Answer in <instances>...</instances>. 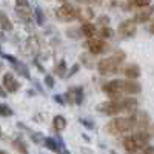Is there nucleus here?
I'll return each mask as SVG.
<instances>
[{
    "mask_svg": "<svg viewBox=\"0 0 154 154\" xmlns=\"http://www.w3.org/2000/svg\"><path fill=\"white\" fill-rule=\"evenodd\" d=\"M151 125L149 116L145 111H136L125 117H112L106 125L105 131L111 136H130L133 133L146 131V128Z\"/></svg>",
    "mask_w": 154,
    "mask_h": 154,
    "instance_id": "obj_1",
    "label": "nucleus"
},
{
    "mask_svg": "<svg viewBox=\"0 0 154 154\" xmlns=\"http://www.w3.org/2000/svg\"><path fill=\"white\" fill-rule=\"evenodd\" d=\"M139 109V100L136 97H122L117 100H106L96 106V111L102 116H114L119 114H133Z\"/></svg>",
    "mask_w": 154,
    "mask_h": 154,
    "instance_id": "obj_2",
    "label": "nucleus"
},
{
    "mask_svg": "<svg viewBox=\"0 0 154 154\" xmlns=\"http://www.w3.org/2000/svg\"><path fill=\"white\" fill-rule=\"evenodd\" d=\"M102 91L106 94L108 99L117 100V99H122L123 96L133 97L134 94H139L142 91V85L139 82L126 80V79H114L102 85Z\"/></svg>",
    "mask_w": 154,
    "mask_h": 154,
    "instance_id": "obj_3",
    "label": "nucleus"
},
{
    "mask_svg": "<svg viewBox=\"0 0 154 154\" xmlns=\"http://www.w3.org/2000/svg\"><path fill=\"white\" fill-rule=\"evenodd\" d=\"M126 59V53L122 49H116L114 53L105 59H100L97 63H96V68L99 71L100 75H112L116 74L120 66H122V63L125 62Z\"/></svg>",
    "mask_w": 154,
    "mask_h": 154,
    "instance_id": "obj_4",
    "label": "nucleus"
},
{
    "mask_svg": "<svg viewBox=\"0 0 154 154\" xmlns=\"http://www.w3.org/2000/svg\"><path fill=\"white\" fill-rule=\"evenodd\" d=\"M149 140H151V136L146 131H139V133H133L130 136H126L123 139L122 145L128 154H133V152H137L140 149H143L145 146H148Z\"/></svg>",
    "mask_w": 154,
    "mask_h": 154,
    "instance_id": "obj_5",
    "label": "nucleus"
},
{
    "mask_svg": "<svg viewBox=\"0 0 154 154\" xmlns=\"http://www.w3.org/2000/svg\"><path fill=\"white\" fill-rule=\"evenodd\" d=\"M56 17L60 22H74L79 19V6H75L72 3H62L56 9Z\"/></svg>",
    "mask_w": 154,
    "mask_h": 154,
    "instance_id": "obj_6",
    "label": "nucleus"
},
{
    "mask_svg": "<svg viewBox=\"0 0 154 154\" xmlns=\"http://www.w3.org/2000/svg\"><path fill=\"white\" fill-rule=\"evenodd\" d=\"M83 46L88 49V53L91 56H99V54H103L106 53V51H109V43L108 42H103L100 40V38L94 37V38H86Z\"/></svg>",
    "mask_w": 154,
    "mask_h": 154,
    "instance_id": "obj_7",
    "label": "nucleus"
},
{
    "mask_svg": "<svg viewBox=\"0 0 154 154\" xmlns=\"http://www.w3.org/2000/svg\"><path fill=\"white\" fill-rule=\"evenodd\" d=\"M65 103H71V105H82L83 99H85V93H83V86H72L68 91L63 94Z\"/></svg>",
    "mask_w": 154,
    "mask_h": 154,
    "instance_id": "obj_8",
    "label": "nucleus"
},
{
    "mask_svg": "<svg viewBox=\"0 0 154 154\" xmlns=\"http://www.w3.org/2000/svg\"><path fill=\"white\" fill-rule=\"evenodd\" d=\"M136 32H137V25L134 23L133 19L123 20L117 28V34L120 38H133L136 35Z\"/></svg>",
    "mask_w": 154,
    "mask_h": 154,
    "instance_id": "obj_9",
    "label": "nucleus"
},
{
    "mask_svg": "<svg viewBox=\"0 0 154 154\" xmlns=\"http://www.w3.org/2000/svg\"><path fill=\"white\" fill-rule=\"evenodd\" d=\"M5 60H8L9 62V65L14 68V71H16V74H19V75H22V77H25V79H29V69H28V66L25 65L23 62H20L19 59H16L14 56H11V54H0Z\"/></svg>",
    "mask_w": 154,
    "mask_h": 154,
    "instance_id": "obj_10",
    "label": "nucleus"
},
{
    "mask_svg": "<svg viewBox=\"0 0 154 154\" xmlns=\"http://www.w3.org/2000/svg\"><path fill=\"white\" fill-rule=\"evenodd\" d=\"M2 86H3V89L6 93H17L19 89H20V82L16 79V75L12 74V72H6V74H3V77H2Z\"/></svg>",
    "mask_w": 154,
    "mask_h": 154,
    "instance_id": "obj_11",
    "label": "nucleus"
},
{
    "mask_svg": "<svg viewBox=\"0 0 154 154\" xmlns=\"http://www.w3.org/2000/svg\"><path fill=\"white\" fill-rule=\"evenodd\" d=\"M152 16H154V5H149L148 8H143V9L136 11L133 20H134L136 25H139V23H146L148 20H151Z\"/></svg>",
    "mask_w": 154,
    "mask_h": 154,
    "instance_id": "obj_12",
    "label": "nucleus"
},
{
    "mask_svg": "<svg viewBox=\"0 0 154 154\" xmlns=\"http://www.w3.org/2000/svg\"><path fill=\"white\" fill-rule=\"evenodd\" d=\"M16 12H17L19 19H22L25 23L31 22V12H29V3L28 2H23V0L16 2Z\"/></svg>",
    "mask_w": 154,
    "mask_h": 154,
    "instance_id": "obj_13",
    "label": "nucleus"
},
{
    "mask_svg": "<svg viewBox=\"0 0 154 154\" xmlns=\"http://www.w3.org/2000/svg\"><path fill=\"white\" fill-rule=\"evenodd\" d=\"M123 74L126 77V80L136 82V79H139L140 74H142V69H140V66L137 65V63H130V65H126L123 68Z\"/></svg>",
    "mask_w": 154,
    "mask_h": 154,
    "instance_id": "obj_14",
    "label": "nucleus"
},
{
    "mask_svg": "<svg viewBox=\"0 0 154 154\" xmlns=\"http://www.w3.org/2000/svg\"><path fill=\"white\" fill-rule=\"evenodd\" d=\"M80 32L83 37L86 38H94L97 35V26L93 23V22H86V23H82L80 26Z\"/></svg>",
    "mask_w": 154,
    "mask_h": 154,
    "instance_id": "obj_15",
    "label": "nucleus"
},
{
    "mask_svg": "<svg viewBox=\"0 0 154 154\" xmlns=\"http://www.w3.org/2000/svg\"><path fill=\"white\" fill-rule=\"evenodd\" d=\"M66 125H68L66 119L63 117V116L59 114V116H54V117H53V125H51V128L54 130L56 134H60V133L66 128Z\"/></svg>",
    "mask_w": 154,
    "mask_h": 154,
    "instance_id": "obj_16",
    "label": "nucleus"
},
{
    "mask_svg": "<svg viewBox=\"0 0 154 154\" xmlns=\"http://www.w3.org/2000/svg\"><path fill=\"white\" fill-rule=\"evenodd\" d=\"M12 146H14V149H16L19 154H28V152H29L26 142H25V139H23L20 134H19L14 140H12Z\"/></svg>",
    "mask_w": 154,
    "mask_h": 154,
    "instance_id": "obj_17",
    "label": "nucleus"
},
{
    "mask_svg": "<svg viewBox=\"0 0 154 154\" xmlns=\"http://www.w3.org/2000/svg\"><path fill=\"white\" fill-rule=\"evenodd\" d=\"M96 17L94 14V9L93 8H79V20H82V23H86V22H91L93 19Z\"/></svg>",
    "mask_w": 154,
    "mask_h": 154,
    "instance_id": "obj_18",
    "label": "nucleus"
},
{
    "mask_svg": "<svg viewBox=\"0 0 154 154\" xmlns=\"http://www.w3.org/2000/svg\"><path fill=\"white\" fill-rule=\"evenodd\" d=\"M0 29L2 31H12V22L6 16V12L0 11Z\"/></svg>",
    "mask_w": 154,
    "mask_h": 154,
    "instance_id": "obj_19",
    "label": "nucleus"
},
{
    "mask_svg": "<svg viewBox=\"0 0 154 154\" xmlns=\"http://www.w3.org/2000/svg\"><path fill=\"white\" fill-rule=\"evenodd\" d=\"M66 72H68V65L65 60H59V63L54 66V74L62 77V79H65L66 77Z\"/></svg>",
    "mask_w": 154,
    "mask_h": 154,
    "instance_id": "obj_20",
    "label": "nucleus"
},
{
    "mask_svg": "<svg viewBox=\"0 0 154 154\" xmlns=\"http://www.w3.org/2000/svg\"><path fill=\"white\" fill-rule=\"evenodd\" d=\"M97 38H100V40H103V42H106V40H109V38H112L114 37V31H112V28H109V26H106V28H100V29H97Z\"/></svg>",
    "mask_w": 154,
    "mask_h": 154,
    "instance_id": "obj_21",
    "label": "nucleus"
},
{
    "mask_svg": "<svg viewBox=\"0 0 154 154\" xmlns=\"http://www.w3.org/2000/svg\"><path fill=\"white\" fill-rule=\"evenodd\" d=\"M43 145L49 149V151H54V152H60V146L57 145V142H56V140H54V137H45V140H43Z\"/></svg>",
    "mask_w": 154,
    "mask_h": 154,
    "instance_id": "obj_22",
    "label": "nucleus"
},
{
    "mask_svg": "<svg viewBox=\"0 0 154 154\" xmlns=\"http://www.w3.org/2000/svg\"><path fill=\"white\" fill-rule=\"evenodd\" d=\"M80 62H82V65H83V66H86V68H89V69L96 66L94 59H93V56L89 54V53H83V54L80 56Z\"/></svg>",
    "mask_w": 154,
    "mask_h": 154,
    "instance_id": "obj_23",
    "label": "nucleus"
},
{
    "mask_svg": "<svg viewBox=\"0 0 154 154\" xmlns=\"http://www.w3.org/2000/svg\"><path fill=\"white\" fill-rule=\"evenodd\" d=\"M34 19H35V23L37 25H45V14H43V9L40 8V6H37L35 9H34Z\"/></svg>",
    "mask_w": 154,
    "mask_h": 154,
    "instance_id": "obj_24",
    "label": "nucleus"
},
{
    "mask_svg": "<svg viewBox=\"0 0 154 154\" xmlns=\"http://www.w3.org/2000/svg\"><path fill=\"white\" fill-rule=\"evenodd\" d=\"M0 116L2 117H11V116H14V111L6 103H0Z\"/></svg>",
    "mask_w": 154,
    "mask_h": 154,
    "instance_id": "obj_25",
    "label": "nucleus"
},
{
    "mask_svg": "<svg viewBox=\"0 0 154 154\" xmlns=\"http://www.w3.org/2000/svg\"><path fill=\"white\" fill-rule=\"evenodd\" d=\"M109 23H111V19H109V16H106V14H102V16L97 17V25H100V28L109 26Z\"/></svg>",
    "mask_w": 154,
    "mask_h": 154,
    "instance_id": "obj_26",
    "label": "nucleus"
},
{
    "mask_svg": "<svg viewBox=\"0 0 154 154\" xmlns=\"http://www.w3.org/2000/svg\"><path fill=\"white\" fill-rule=\"evenodd\" d=\"M66 35H68L69 38H72V40L83 37V35H82V32H80V28H79V29H77V28H69V29L66 31Z\"/></svg>",
    "mask_w": 154,
    "mask_h": 154,
    "instance_id": "obj_27",
    "label": "nucleus"
},
{
    "mask_svg": "<svg viewBox=\"0 0 154 154\" xmlns=\"http://www.w3.org/2000/svg\"><path fill=\"white\" fill-rule=\"evenodd\" d=\"M79 69H80V63L79 62H75L74 65L68 69V72H66V79H69V77H72V75H75L77 72H79Z\"/></svg>",
    "mask_w": 154,
    "mask_h": 154,
    "instance_id": "obj_28",
    "label": "nucleus"
},
{
    "mask_svg": "<svg viewBox=\"0 0 154 154\" xmlns=\"http://www.w3.org/2000/svg\"><path fill=\"white\" fill-rule=\"evenodd\" d=\"M45 85H46V88H54V85H56V79H54V75H51V74H46L45 75Z\"/></svg>",
    "mask_w": 154,
    "mask_h": 154,
    "instance_id": "obj_29",
    "label": "nucleus"
},
{
    "mask_svg": "<svg viewBox=\"0 0 154 154\" xmlns=\"http://www.w3.org/2000/svg\"><path fill=\"white\" fill-rule=\"evenodd\" d=\"M79 122H80L85 128H89V130H94V128H96V125H94L93 120H88V119H85V117H80Z\"/></svg>",
    "mask_w": 154,
    "mask_h": 154,
    "instance_id": "obj_30",
    "label": "nucleus"
},
{
    "mask_svg": "<svg viewBox=\"0 0 154 154\" xmlns=\"http://www.w3.org/2000/svg\"><path fill=\"white\" fill-rule=\"evenodd\" d=\"M133 154H154V146H152V145H148V146H145L143 149H140V151H137V152H133Z\"/></svg>",
    "mask_w": 154,
    "mask_h": 154,
    "instance_id": "obj_31",
    "label": "nucleus"
},
{
    "mask_svg": "<svg viewBox=\"0 0 154 154\" xmlns=\"http://www.w3.org/2000/svg\"><path fill=\"white\" fill-rule=\"evenodd\" d=\"M53 99H54L56 103H59V105H65V99H63V96L56 94V96H53Z\"/></svg>",
    "mask_w": 154,
    "mask_h": 154,
    "instance_id": "obj_32",
    "label": "nucleus"
},
{
    "mask_svg": "<svg viewBox=\"0 0 154 154\" xmlns=\"http://www.w3.org/2000/svg\"><path fill=\"white\" fill-rule=\"evenodd\" d=\"M148 31H149L151 35H154V16H152L151 20H149V28H148Z\"/></svg>",
    "mask_w": 154,
    "mask_h": 154,
    "instance_id": "obj_33",
    "label": "nucleus"
},
{
    "mask_svg": "<svg viewBox=\"0 0 154 154\" xmlns=\"http://www.w3.org/2000/svg\"><path fill=\"white\" fill-rule=\"evenodd\" d=\"M149 136H151V139H154V123H151L149 126H148V131H146Z\"/></svg>",
    "mask_w": 154,
    "mask_h": 154,
    "instance_id": "obj_34",
    "label": "nucleus"
},
{
    "mask_svg": "<svg viewBox=\"0 0 154 154\" xmlns=\"http://www.w3.org/2000/svg\"><path fill=\"white\" fill-rule=\"evenodd\" d=\"M6 94H8V93L5 91V89H3V86L0 85V97H2V99H5V97H6Z\"/></svg>",
    "mask_w": 154,
    "mask_h": 154,
    "instance_id": "obj_35",
    "label": "nucleus"
},
{
    "mask_svg": "<svg viewBox=\"0 0 154 154\" xmlns=\"http://www.w3.org/2000/svg\"><path fill=\"white\" fill-rule=\"evenodd\" d=\"M59 154H71V152H69L66 148H63V149H60V152H59Z\"/></svg>",
    "mask_w": 154,
    "mask_h": 154,
    "instance_id": "obj_36",
    "label": "nucleus"
},
{
    "mask_svg": "<svg viewBox=\"0 0 154 154\" xmlns=\"http://www.w3.org/2000/svg\"><path fill=\"white\" fill-rule=\"evenodd\" d=\"M0 139H3V131L0 130Z\"/></svg>",
    "mask_w": 154,
    "mask_h": 154,
    "instance_id": "obj_37",
    "label": "nucleus"
},
{
    "mask_svg": "<svg viewBox=\"0 0 154 154\" xmlns=\"http://www.w3.org/2000/svg\"><path fill=\"white\" fill-rule=\"evenodd\" d=\"M0 154H8V152H5V151H0Z\"/></svg>",
    "mask_w": 154,
    "mask_h": 154,
    "instance_id": "obj_38",
    "label": "nucleus"
},
{
    "mask_svg": "<svg viewBox=\"0 0 154 154\" xmlns=\"http://www.w3.org/2000/svg\"><path fill=\"white\" fill-rule=\"evenodd\" d=\"M111 154H117V152H116V151H111Z\"/></svg>",
    "mask_w": 154,
    "mask_h": 154,
    "instance_id": "obj_39",
    "label": "nucleus"
}]
</instances>
